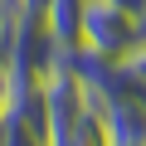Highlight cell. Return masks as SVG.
I'll list each match as a JSON object with an SVG mask.
<instances>
[{"label":"cell","mask_w":146,"mask_h":146,"mask_svg":"<svg viewBox=\"0 0 146 146\" xmlns=\"http://www.w3.org/2000/svg\"><path fill=\"white\" fill-rule=\"evenodd\" d=\"M141 39H146V25H141L131 10L112 5V0H88L83 49H93V54H102V58H112V63H127V58L141 49Z\"/></svg>","instance_id":"cell-1"},{"label":"cell","mask_w":146,"mask_h":146,"mask_svg":"<svg viewBox=\"0 0 146 146\" xmlns=\"http://www.w3.org/2000/svg\"><path fill=\"white\" fill-rule=\"evenodd\" d=\"M83 15H88V0H49L44 29H49V39H54L63 54L83 49Z\"/></svg>","instance_id":"cell-2"},{"label":"cell","mask_w":146,"mask_h":146,"mask_svg":"<svg viewBox=\"0 0 146 146\" xmlns=\"http://www.w3.org/2000/svg\"><path fill=\"white\" fill-rule=\"evenodd\" d=\"M10 102H15V73H10V63H0V127L10 117Z\"/></svg>","instance_id":"cell-3"},{"label":"cell","mask_w":146,"mask_h":146,"mask_svg":"<svg viewBox=\"0 0 146 146\" xmlns=\"http://www.w3.org/2000/svg\"><path fill=\"white\" fill-rule=\"evenodd\" d=\"M49 0H15V20H44Z\"/></svg>","instance_id":"cell-4"},{"label":"cell","mask_w":146,"mask_h":146,"mask_svg":"<svg viewBox=\"0 0 146 146\" xmlns=\"http://www.w3.org/2000/svg\"><path fill=\"white\" fill-rule=\"evenodd\" d=\"M127 68H131V73H136V78L146 83V39H141V49H136V54L127 58Z\"/></svg>","instance_id":"cell-5"},{"label":"cell","mask_w":146,"mask_h":146,"mask_svg":"<svg viewBox=\"0 0 146 146\" xmlns=\"http://www.w3.org/2000/svg\"><path fill=\"white\" fill-rule=\"evenodd\" d=\"M112 5H122V10H131V15H136V20H141V15H146V0H112Z\"/></svg>","instance_id":"cell-6"}]
</instances>
